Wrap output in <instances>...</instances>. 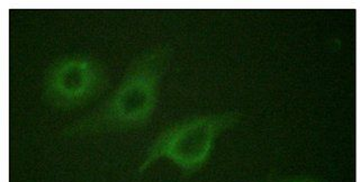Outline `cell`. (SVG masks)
Segmentation results:
<instances>
[{
    "label": "cell",
    "instance_id": "1",
    "mask_svg": "<svg viewBox=\"0 0 360 182\" xmlns=\"http://www.w3.org/2000/svg\"><path fill=\"white\" fill-rule=\"evenodd\" d=\"M174 56L168 43L141 51L129 62L121 82L99 108L62 127L65 140L129 133L148 126L157 110L161 84Z\"/></svg>",
    "mask_w": 360,
    "mask_h": 182
},
{
    "label": "cell",
    "instance_id": "2",
    "mask_svg": "<svg viewBox=\"0 0 360 182\" xmlns=\"http://www.w3.org/2000/svg\"><path fill=\"white\" fill-rule=\"evenodd\" d=\"M242 121L239 110L193 115L169 124L158 133L144 152L136 174H146L155 162L167 160L191 177L210 162L217 140Z\"/></svg>",
    "mask_w": 360,
    "mask_h": 182
},
{
    "label": "cell",
    "instance_id": "3",
    "mask_svg": "<svg viewBox=\"0 0 360 182\" xmlns=\"http://www.w3.org/2000/svg\"><path fill=\"white\" fill-rule=\"evenodd\" d=\"M107 82L106 67L97 56L87 52L65 54L45 69L41 98L52 110L71 112L98 98Z\"/></svg>",
    "mask_w": 360,
    "mask_h": 182
},
{
    "label": "cell",
    "instance_id": "4",
    "mask_svg": "<svg viewBox=\"0 0 360 182\" xmlns=\"http://www.w3.org/2000/svg\"><path fill=\"white\" fill-rule=\"evenodd\" d=\"M262 182H319L316 180L307 177H273L264 180Z\"/></svg>",
    "mask_w": 360,
    "mask_h": 182
}]
</instances>
